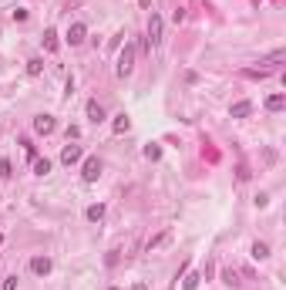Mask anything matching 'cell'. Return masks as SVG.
<instances>
[{"mask_svg":"<svg viewBox=\"0 0 286 290\" xmlns=\"http://www.w3.org/2000/svg\"><path fill=\"white\" fill-rule=\"evenodd\" d=\"M44 47H47L51 54L57 51V31H54V27H47V31H44Z\"/></svg>","mask_w":286,"mask_h":290,"instance_id":"9a60e30c","label":"cell"},{"mask_svg":"<svg viewBox=\"0 0 286 290\" xmlns=\"http://www.w3.org/2000/svg\"><path fill=\"white\" fill-rule=\"evenodd\" d=\"M266 256H269L266 243H252V260H266Z\"/></svg>","mask_w":286,"mask_h":290,"instance_id":"2e32d148","label":"cell"},{"mask_svg":"<svg viewBox=\"0 0 286 290\" xmlns=\"http://www.w3.org/2000/svg\"><path fill=\"white\" fill-rule=\"evenodd\" d=\"M286 108V95H269L266 98V112H283Z\"/></svg>","mask_w":286,"mask_h":290,"instance_id":"8fae6325","label":"cell"},{"mask_svg":"<svg viewBox=\"0 0 286 290\" xmlns=\"http://www.w3.org/2000/svg\"><path fill=\"white\" fill-rule=\"evenodd\" d=\"M162 31H165L162 17H158V14H152V17H148V41H152V44H162Z\"/></svg>","mask_w":286,"mask_h":290,"instance_id":"277c9868","label":"cell"},{"mask_svg":"<svg viewBox=\"0 0 286 290\" xmlns=\"http://www.w3.org/2000/svg\"><path fill=\"white\" fill-rule=\"evenodd\" d=\"M0 290H17V277H3V284H0Z\"/></svg>","mask_w":286,"mask_h":290,"instance_id":"cb8c5ba5","label":"cell"},{"mask_svg":"<svg viewBox=\"0 0 286 290\" xmlns=\"http://www.w3.org/2000/svg\"><path fill=\"white\" fill-rule=\"evenodd\" d=\"M81 145H64V152H61V162L64 166H74V162H81Z\"/></svg>","mask_w":286,"mask_h":290,"instance_id":"52a82bcc","label":"cell"},{"mask_svg":"<svg viewBox=\"0 0 286 290\" xmlns=\"http://www.w3.org/2000/svg\"><path fill=\"white\" fill-rule=\"evenodd\" d=\"M81 179L84 182H98L101 179V159L91 155V159H84V169H81Z\"/></svg>","mask_w":286,"mask_h":290,"instance_id":"7a4b0ae2","label":"cell"},{"mask_svg":"<svg viewBox=\"0 0 286 290\" xmlns=\"http://www.w3.org/2000/svg\"><path fill=\"white\" fill-rule=\"evenodd\" d=\"M249 112H252V101H236V105L229 108V115L232 118H246Z\"/></svg>","mask_w":286,"mask_h":290,"instance_id":"30bf717a","label":"cell"},{"mask_svg":"<svg viewBox=\"0 0 286 290\" xmlns=\"http://www.w3.org/2000/svg\"><path fill=\"white\" fill-rule=\"evenodd\" d=\"M88 118H91V122H105V108H101V105H98V101H88Z\"/></svg>","mask_w":286,"mask_h":290,"instance_id":"7c38bea8","label":"cell"},{"mask_svg":"<svg viewBox=\"0 0 286 290\" xmlns=\"http://www.w3.org/2000/svg\"><path fill=\"white\" fill-rule=\"evenodd\" d=\"M51 172V162L47 159H34V175H47Z\"/></svg>","mask_w":286,"mask_h":290,"instance_id":"e0dca14e","label":"cell"},{"mask_svg":"<svg viewBox=\"0 0 286 290\" xmlns=\"http://www.w3.org/2000/svg\"><path fill=\"white\" fill-rule=\"evenodd\" d=\"M283 58H286V51H273V54H269V58L263 61V64H280Z\"/></svg>","mask_w":286,"mask_h":290,"instance_id":"7402d4cb","label":"cell"},{"mask_svg":"<svg viewBox=\"0 0 286 290\" xmlns=\"http://www.w3.org/2000/svg\"><path fill=\"white\" fill-rule=\"evenodd\" d=\"M84 38H88V27H84L81 20L68 27V44H81V41H84Z\"/></svg>","mask_w":286,"mask_h":290,"instance_id":"5b68a950","label":"cell"},{"mask_svg":"<svg viewBox=\"0 0 286 290\" xmlns=\"http://www.w3.org/2000/svg\"><path fill=\"white\" fill-rule=\"evenodd\" d=\"M128 128H132V118L125 115V112H121V115H114V122H111V132H114V135H125Z\"/></svg>","mask_w":286,"mask_h":290,"instance_id":"ba28073f","label":"cell"},{"mask_svg":"<svg viewBox=\"0 0 286 290\" xmlns=\"http://www.w3.org/2000/svg\"><path fill=\"white\" fill-rule=\"evenodd\" d=\"M243 78H252V81H263V78H269V68H243Z\"/></svg>","mask_w":286,"mask_h":290,"instance_id":"5bb4252c","label":"cell"},{"mask_svg":"<svg viewBox=\"0 0 286 290\" xmlns=\"http://www.w3.org/2000/svg\"><path fill=\"white\" fill-rule=\"evenodd\" d=\"M111 290H118V287H111Z\"/></svg>","mask_w":286,"mask_h":290,"instance_id":"4316f807","label":"cell"},{"mask_svg":"<svg viewBox=\"0 0 286 290\" xmlns=\"http://www.w3.org/2000/svg\"><path fill=\"white\" fill-rule=\"evenodd\" d=\"M145 159H152V162L155 159H162V145H155V142L152 145H145Z\"/></svg>","mask_w":286,"mask_h":290,"instance_id":"ffe728a7","label":"cell"},{"mask_svg":"<svg viewBox=\"0 0 286 290\" xmlns=\"http://www.w3.org/2000/svg\"><path fill=\"white\" fill-rule=\"evenodd\" d=\"M222 280H226L229 287H236V284H239V277H236V270H222Z\"/></svg>","mask_w":286,"mask_h":290,"instance_id":"44dd1931","label":"cell"},{"mask_svg":"<svg viewBox=\"0 0 286 290\" xmlns=\"http://www.w3.org/2000/svg\"><path fill=\"white\" fill-rule=\"evenodd\" d=\"M40 68H44V61H40V58H31V61H27V75L37 78V75H40Z\"/></svg>","mask_w":286,"mask_h":290,"instance_id":"d6986e66","label":"cell"},{"mask_svg":"<svg viewBox=\"0 0 286 290\" xmlns=\"http://www.w3.org/2000/svg\"><path fill=\"white\" fill-rule=\"evenodd\" d=\"M0 243H3V233H0Z\"/></svg>","mask_w":286,"mask_h":290,"instance_id":"484cf974","label":"cell"},{"mask_svg":"<svg viewBox=\"0 0 286 290\" xmlns=\"http://www.w3.org/2000/svg\"><path fill=\"white\" fill-rule=\"evenodd\" d=\"M10 172H14V166H10V159H3V162H0V175H3V179H10Z\"/></svg>","mask_w":286,"mask_h":290,"instance_id":"603a6c76","label":"cell"},{"mask_svg":"<svg viewBox=\"0 0 286 290\" xmlns=\"http://www.w3.org/2000/svg\"><path fill=\"white\" fill-rule=\"evenodd\" d=\"M54 128H57L54 115H37V118H34V132H37V135H51Z\"/></svg>","mask_w":286,"mask_h":290,"instance_id":"3957f363","label":"cell"},{"mask_svg":"<svg viewBox=\"0 0 286 290\" xmlns=\"http://www.w3.org/2000/svg\"><path fill=\"white\" fill-rule=\"evenodd\" d=\"M135 290H148V287H145V284H135Z\"/></svg>","mask_w":286,"mask_h":290,"instance_id":"d4e9b609","label":"cell"},{"mask_svg":"<svg viewBox=\"0 0 286 290\" xmlns=\"http://www.w3.org/2000/svg\"><path fill=\"white\" fill-rule=\"evenodd\" d=\"M88 219H91V223H101V219H105V203H95V206H88Z\"/></svg>","mask_w":286,"mask_h":290,"instance_id":"4fadbf2b","label":"cell"},{"mask_svg":"<svg viewBox=\"0 0 286 290\" xmlns=\"http://www.w3.org/2000/svg\"><path fill=\"white\" fill-rule=\"evenodd\" d=\"M51 267H54V263H51V256H34V260H31V270L37 273V277H47Z\"/></svg>","mask_w":286,"mask_h":290,"instance_id":"8992f818","label":"cell"},{"mask_svg":"<svg viewBox=\"0 0 286 290\" xmlns=\"http://www.w3.org/2000/svg\"><path fill=\"white\" fill-rule=\"evenodd\" d=\"M199 280H202V273H189V277L182 280V290H195L199 287Z\"/></svg>","mask_w":286,"mask_h":290,"instance_id":"ac0fdd59","label":"cell"},{"mask_svg":"<svg viewBox=\"0 0 286 290\" xmlns=\"http://www.w3.org/2000/svg\"><path fill=\"white\" fill-rule=\"evenodd\" d=\"M132 71H135V44H125L121 54H118V75L128 78Z\"/></svg>","mask_w":286,"mask_h":290,"instance_id":"6da1fadb","label":"cell"},{"mask_svg":"<svg viewBox=\"0 0 286 290\" xmlns=\"http://www.w3.org/2000/svg\"><path fill=\"white\" fill-rule=\"evenodd\" d=\"M169 240H172V230H162V233H158V236H152V240H148V253L162 250V247H165Z\"/></svg>","mask_w":286,"mask_h":290,"instance_id":"9c48e42d","label":"cell"}]
</instances>
